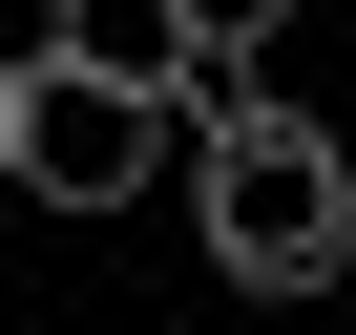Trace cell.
Masks as SVG:
<instances>
[{
    "label": "cell",
    "instance_id": "5",
    "mask_svg": "<svg viewBox=\"0 0 356 335\" xmlns=\"http://www.w3.org/2000/svg\"><path fill=\"white\" fill-rule=\"evenodd\" d=\"M0 189H22V63H0Z\"/></svg>",
    "mask_w": 356,
    "mask_h": 335
},
{
    "label": "cell",
    "instance_id": "2",
    "mask_svg": "<svg viewBox=\"0 0 356 335\" xmlns=\"http://www.w3.org/2000/svg\"><path fill=\"white\" fill-rule=\"evenodd\" d=\"M168 168H189L168 105H126V84H84V63H22V189H42V210H147Z\"/></svg>",
    "mask_w": 356,
    "mask_h": 335
},
{
    "label": "cell",
    "instance_id": "1",
    "mask_svg": "<svg viewBox=\"0 0 356 335\" xmlns=\"http://www.w3.org/2000/svg\"><path fill=\"white\" fill-rule=\"evenodd\" d=\"M189 231L231 293H335L356 272V147L314 105H210L189 126Z\"/></svg>",
    "mask_w": 356,
    "mask_h": 335
},
{
    "label": "cell",
    "instance_id": "4",
    "mask_svg": "<svg viewBox=\"0 0 356 335\" xmlns=\"http://www.w3.org/2000/svg\"><path fill=\"white\" fill-rule=\"evenodd\" d=\"M273 22H293V0H189V42H210V63H252Z\"/></svg>",
    "mask_w": 356,
    "mask_h": 335
},
{
    "label": "cell",
    "instance_id": "3",
    "mask_svg": "<svg viewBox=\"0 0 356 335\" xmlns=\"http://www.w3.org/2000/svg\"><path fill=\"white\" fill-rule=\"evenodd\" d=\"M42 63H84V84H126V105H168V126L273 105L252 63H210V42H189V0H63V22H42Z\"/></svg>",
    "mask_w": 356,
    "mask_h": 335
}]
</instances>
